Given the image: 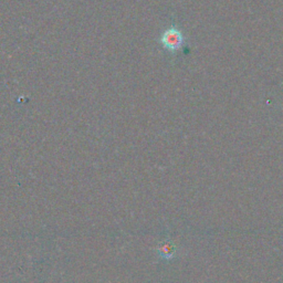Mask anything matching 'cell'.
Wrapping results in <instances>:
<instances>
[{
	"mask_svg": "<svg viewBox=\"0 0 283 283\" xmlns=\"http://www.w3.org/2000/svg\"><path fill=\"white\" fill-rule=\"evenodd\" d=\"M162 47L170 53H176L185 48V38L182 32L176 26H170L165 29L159 37Z\"/></svg>",
	"mask_w": 283,
	"mask_h": 283,
	"instance_id": "cell-1",
	"label": "cell"
},
{
	"mask_svg": "<svg viewBox=\"0 0 283 283\" xmlns=\"http://www.w3.org/2000/svg\"><path fill=\"white\" fill-rule=\"evenodd\" d=\"M177 248L174 242L170 240H164L157 246V253L164 259H171L176 256Z\"/></svg>",
	"mask_w": 283,
	"mask_h": 283,
	"instance_id": "cell-2",
	"label": "cell"
}]
</instances>
